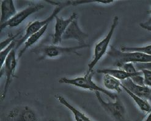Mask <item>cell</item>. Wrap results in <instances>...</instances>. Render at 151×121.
Listing matches in <instances>:
<instances>
[{
    "instance_id": "20",
    "label": "cell",
    "mask_w": 151,
    "mask_h": 121,
    "mask_svg": "<svg viewBox=\"0 0 151 121\" xmlns=\"http://www.w3.org/2000/svg\"><path fill=\"white\" fill-rule=\"evenodd\" d=\"M17 39L13 41L9 46L7 47L5 49L1 51V52H0V64H1V68H2V67L4 66L6 58L9 55L11 51L14 49H15L17 45Z\"/></svg>"
},
{
    "instance_id": "14",
    "label": "cell",
    "mask_w": 151,
    "mask_h": 121,
    "mask_svg": "<svg viewBox=\"0 0 151 121\" xmlns=\"http://www.w3.org/2000/svg\"><path fill=\"white\" fill-rule=\"evenodd\" d=\"M56 99L58 100L59 103H61L62 105L64 106L67 108H68L72 112L75 121H93L89 117H88L85 114H84L77 108H75L73 105H72L63 96H60V95H57L56 96Z\"/></svg>"
},
{
    "instance_id": "24",
    "label": "cell",
    "mask_w": 151,
    "mask_h": 121,
    "mask_svg": "<svg viewBox=\"0 0 151 121\" xmlns=\"http://www.w3.org/2000/svg\"><path fill=\"white\" fill-rule=\"evenodd\" d=\"M135 66L138 71L146 70L151 72V63H136L135 64Z\"/></svg>"
},
{
    "instance_id": "22",
    "label": "cell",
    "mask_w": 151,
    "mask_h": 121,
    "mask_svg": "<svg viewBox=\"0 0 151 121\" xmlns=\"http://www.w3.org/2000/svg\"><path fill=\"white\" fill-rule=\"evenodd\" d=\"M114 2V0H102V1H72V5L77 6L80 4L88 3H99L104 4H110Z\"/></svg>"
},
{
    "instance_id": "8",
    "label": "cell",
    "mask_w": 151,
    "mask_h": 121,
    "mask_svg": "<svg viewBox=\"0 0 151 121\" xmlns=\"http://www.w3.org/2000/svg\"><path fill=\"white\" fill-rule=\"evenodd\" d=\"M1 121H39L35 111L27 106L12 108Z\"/></svg>"
},
{
    "instance_id": "29",
    "label": "cell",
    "mask_w": 151,
    "mask_h": 121,
    "mask_svg": "<svg viewBox=\"0 0 151 121\" xmlns=\"http://www.w3.org/2000/svg\"><path fill=\"white\" fill-rule=\"evenodd\" d=\"M47 121H58V120L53 119H48Z\"/></svg>"
},
{
    "instance_id": "5",
    "label": "cell",
    "mask_w": 151,
    "mask_h": 121,
    "mask_svg": "<svg viewBox=\"0 0 151 121\" xmlns=\"http://www.w3.org/2000/svg\"><path fill=\"white\" fill-rule=\"evenodd\" d=\"M119 24V17L118 16H114L112 24L111 25V28L110 31L108 32L106 37L103 39L101 41L99 42L96 45L94 48V54L93 60L88 64V72H93L94 67L96 66L99 60L104 56L106 53L108 48L110 45V43L111 42V38L113 37V34Z\"/></svg>"
},
{
    "instance_id": "27",
    "label": "cell",
    "mask_w": 151,
    "mask_h": 121,
    "mask_svg": "<svg viewBox=\"0 0 151 121\" xmlns=\"http://www.w3.org/2000/svg\"><path fill=\"white\" fill-rule=\"evenodd\" d=\"M139 26L142 28L151 32V25H145L143 23H140Z\"/></svg>"
},
{
    "instance_id": "11",
    "label": "cell",
    "mask_w": 151,
    "mask_h": 121,
    "mask_svg": "<svg viewBox=\"0 0 151 121\" xmlns=\"http://www.w3.org/2000/svg\"><path fill=\"white\" fill-rule=\"evenodd\" d=\"M88 37V34L83 32L80 28L78 23V20L77 19L70 24L63 36V40H76L78 41L79 45H86L85 40Z\"/></svg>"
},
{
    "instance_id": "10",
    "label": "cell",
    "mask_w": 151,
    "mask_h": 121,
    "mask_svg": "<svg viewBox=\"0 0 151 121\" xmlns=\"http://www.w3.org/2000/svg\"><path fill=\"white\" fill-rule=\"evenodd\" d=\"M77 14L73 13L68 19H63L58 16L55 17L56 24L55 27V32L53 36V44L58 45L63 40V36L69 27L70 24L75 19H77Z\"/></svg>"
},
{
    "instance_id": "2",
    "label": "cell",
    "mask_w": 151,
    "mask_h": 121,
    "mask_svg": "<svg viewBox=\"0 0 151 121\" xmlns=\"http://www.w3.org/2000/svg\"><path fill=\"white\" fill-rule=\"evenodd\" d=\"M72 5V1H68L65 3H58V5L56 7L54 11H53L52 14L50 15L48 18H47L45 20H41V21H35L30 23L26 29V32L24 35L19 39L17 41V45L15 48V50L18 49L22 44H24V43L27 41V40L33 34H35L39 31H40L42 28H43L45 25L48 24L50 22H52L55 17L58 16L57 15L60 12L63 8L68 7L69 6Z\"/></svg>"
},
{
    "instance_id": "9",
    "label": "cell",
    "mask_w": 151,
    "mask_h": 121,
    "mask_svg": "<svg viewBox=\"0 0 151 121\" xmlns=\"http://www.w3.org/2000/svg\"><path fill=\"white\" fill-rule=\"evenodd\" d=\"M44 8V5L42 4L29 5L27 7L24 9L23 10L17 13V14L14 17H12L10 20L3 24H1V30H2L7 27L15 28L19 27L28 17L42 9Z\"/></svg>"
},
{
    "instance_id": "16",
    "label": "cell",
    "mask_w": 151,
    "mask_h": 121,
    "mask_svg": "<svg viewBox=\"0 0 151 121\" xmlns=\"http://www.w3.org/2000/svg\"><path fill=\"white\" fill-rule=\"evenodd\" d=\"M97 72L98 73H101L103 75H109L121 81L125 80H127L128 79H131L132 77L134 76V75L127 73V72H125L124 71L122 70V69H121V68L99 69V70H97Z\"/></svg>"
},
{
    "instance_id": "25",
    "label": "cell",
    "mask_w": 151,
    "mask_h": 121,
    "mask_svg": "<svg viewBox=\"0 0 151 121\" xmlns=\"http://www.w3.org/2000/svg\"><path fill=\"white\" fill-rule=\"evenodd\" d=\"M141 75H135L131 78V80L133 81V82L139 86H146L145 83V79L144 76H142Z\"/></svg>"
},
{
    "instance_id": "15",
    "label": "cell",
    "mask_w": 151,
    "mask_h": 121,
    "mask_svg": "<svg viewBox=\"0 0 151 121\" xmlns=\"http://www.w3.org/2000/svg\"><path fill=\"white\" fill-rule=\"evenodd\" d=\"M48 25V24L45 25L43 28H42L38 32L33 34L32 35H31L27 40V41L24 43V47L20 51V52L19 53V55H18L19 58H20L23 56V55L24 54L25 51H27V50H28L29 48H30L33 45H35L36 43L39 40V39H41V37L44 36V34H45V32H46V31L47 30Z\"/></svg>"
},
{
    "instance_id": "18",
    "label": "cell",
    "mask_w": 151,
    "mask_h": 121,
    "mask_svg": "<svg viewBox=\"0 0 151 121\" xmlns=\"http://www.w3.org/2000/svg\"><path fill=\"white\" fill-rule=\"evenodd\" d=\"M103 81L105 87L108 90L115 91L117 93H120L123 90L121 81L110 75H104Z\"/></svg>"
},
{
    "instance_id": "13",
    "label": "cell",
    "mask_w": 151,
    "mask_h": 121,
    "mask_svg": "<svg viewBox=\"0 0 151 121\" xmlns=\"http://www.w3.org/2000/svg\"><path fill=\"white\" fill-rule=\"evenodd\" d=\"M17 13L14 1L4 0L1 3V24H3L14 17Z\"/></svg>"
},
{
    "instance_id": "17",
    "label": "cell",
    "mask_w": 151,
    "mask_h": 121,
    "mask_svg": "<svg viewBox=\"0 0 151 121\" xmlns=\"http://www.w3.org/2000/svg\"><path fill=\"white\" fill-rule=\"evenodd\" d=\"M122 89L125 91L129 96L133 99V100L135 102L136 104L138 105L139 108L143 112L147 114H150L151 113V104L149 103L146 100H144L141 99V97L136 96L135 94H134L132 92H130L129 89H127L126 88L124 87V86L122 85Z\"/></svg>"
},
{
    "instance_id": "19",
    "label": "cell",
    "mask_w": 151,
    "mask_h": 121,
    "mask_svg": "<svg viewBox=\"0 0 151 121\" xmlns=\"http://www.w3.org/2000/svg\"><path fill=\"white\" fill-rule=\"evenodd\" d=\"M122 51L124 52H139L151 56V44L143 47H122Z\"/></svg>"
},
{
    "instance_id": "23",
    "label": "cell",
    "mask_w": 151,
    "mask_h": 121,
    "mask_svg": "<svg viewBox=\"0 0 151 121\" xmlns=\"http://www.w3.org/2000/svg\"><path fill=\"white\" fill-rule=\"evenodd\" d=\"M20 34V32H18L17 34H15V35L9 36L6 39L4 40L3 41H1V44H0V49H1V51L3 50L7 47L9 46L13 41L17 39V37H19Z\"/></svg>"
},
{
    "instance_id": "6",
    "label": "cell",
    "mask_w": 151,
    "mask_h": 121,
    "mask_svg": "<svg viewBox=\"0 0 151 121\" xmlns=\"http://www.w3.org/2000/svg\"><path fill=\"white\" fill-rule=\"evenodd\" d=\"M17 66V59L16 56V50L14 49L6 58L4 64V68L1 70V76L3 73H4L6 76V81L3 91L1 95V100H4L5 99L8 89H9L10 85L13 81V79L16 77L15 75V72Z\"/></svg>"
},
{
    "instance_id": "1",
    "label": "cell",
    "mask_w": 151,
    "mask_h": 121,
    "mask_svg": "<svg viewBox=\"0 0 151 121\" xmlns=\"http://www.w3.org/2000/svg\"><path fill=\"white\" fill-rule=\"evenodd\" d=\"M94 72H88L83 76L75 78V79H68V78H61L59 80V83L60 84H67L72 86H76V87L80 88L82 89H88L91 91H98L105 94L108 97H110L113 100H115L117 96L116 94L110 92L106 89H104L100 86H97L93 81V76Z\"/></svg>"
},
{
    "instance_id": "3",
    "label": "cell",
    "mask_w": 151,
    "mask_h": 121,
    "mask_svg": "<svg viewBox=\"0 0 151 121\" xmlns=\"http://www.w3.org/2000/svg\"><path fill=\"white\" fill-rule=\"evenodd\" d=\"M108 54L114 60L115 66L118 67L127 63L135 64L151 63V56L139 52H124L113 46L110 47Z\"/></svg>"
},
{
    "instance_id": "7",
    "label": "cell",
    "mask_w": 151,
    "mask_h": 121,
    "mask_svg": "<svg viewBox=\"0 0 151 121\" xmlns=\"http://www.w3.org/2000/svg\"><path fill=\"white\" fill-rule=\"evenodd\" d=\"M89 47V45L88 44L69 47H63L59 45H51L43 47L42 48H41L40 49L39 51L40 53V55H42V59L45 58H57L61 55H69L71 53H73L80 56V55L78 52V50Z\"/></svg>"
},
{
    "instance_id": "4",
    "label": "cell",
    "mask_w": 151,
    "mask_h": 121,
    "mask_svg": "<svg viewBox=\"0 0 151 121\" xmlns=\"http://www.w3.org/2000/svg\"><path fill=\"white\" fill-rule=\"evenodd\" d=\"M95 93L100 106L114 121H129L127 117L125 108L118 96L114 102L110 101L106 102L102 97L100 92L96 91Z\"/></svg>"
},
{
    "instance_id": "21",
    "label": "cell",
    "mask_w": 151,
    "mask_h": 121,
    "mask_svg": "<svg viewBox=\"0 0 151 121\" xmlns=\"http://www.w3.org/2000/svg\"><path fill=\"white\" fill-rule=\"evenodd\" d=\"M119 68L122 69L125 72H127L129 74L132 75H141L142 74V72L138 71L135 67V64L132 63H125L122 65H121L119 67Z\"/></svg>"
},
{
    "instance_id": "12",
    "label": "cell",
    "mask_w": 151,
    "mask_h": 121,
    "mask_svg": "<svg viewBox=\"0 0 151 121\" xmlns=\"http://www.w3.org/2000/svg\"><path fill=\"white\" fill-rule=\"evenodd\" d=\"M122 85L130 92L141 99L146 100L151 104V87L147 86H139L134 83L131 79L121 81Z\"/></svg>"
},
{
    "instance_id": "26",
    "label": "cell",
    "mask_w": 151,
    "mask_h": 121,
    "mask_svg": "<svg viewBox=\"0 0 151 121\" xmlns=\"http://www.w3.org/2000/svg\"><path fill=\"white\" fill-rule=\"evenodd\" d=\"M142 75H143L145 79V85L149 87H151V72L146 70L141 71Z\"/></svg>"
},
{
    "instance_id": "28",
    "label": "cell",
    "mask_w": 151,
    "mask_h": 121,
    "mask_svg": "<svg viewBox=\"0 0 151 121\" xmlns=\"http://www.w3.org/2000/svg\"><path fill=\"white\" fill-rule=\"evenodd\" d=\"M148 13L150 14H151V11H150L149 12H148ZM144 23L145 25H151V17L149 19V20H148L147 22H145V23Z\"/></svg>"
}]
</instances>
